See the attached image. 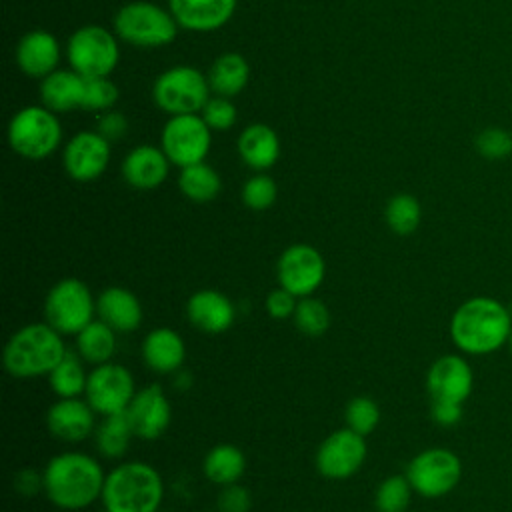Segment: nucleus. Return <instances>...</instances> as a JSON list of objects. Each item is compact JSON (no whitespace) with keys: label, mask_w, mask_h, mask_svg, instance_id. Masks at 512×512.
Here are the masks:
<instances>
[{"label":"nucleus","mask_w":512,"mask_h":512,"mask_svg":"<svg viewBox=\"0 0 512 512\" xmlns=\"http://www.w3.org/2000/svg\"><path fill=\"white\" fill-rule=\"evenodd\" d=\"M448 332L462 354L486 356L508 344L512 316L500 300L472 296L452 312Z\"/></svg>","instance_id":"f257e3e1"},{"label":"nucleus","mask_w":512,"mask_h":512,"mask_svg":"<svg viewBox=\"0 0 512 512\" xmlns=\"http://www.w3.org/2000/svg\"><path fill=\"white\" fill-rule=\"evenodd\" d=\"M44 494L60 510L92 506L104 488L106 474L100 462L84 452H60L42 470Z\"/></svg>","instance_id":"f03ea898"},{"label":"nucleus","mask_w":512,"mask_h":512,"mask_svg":"<svg viewBox=\"0 0 512 512\" xmlns=\"http://www.w3.org/2000/svg\"><path fill=\"white\" fill-rule=\"evenodd\" d=\"M62 334L44 322H30L18 328L6 342L2 364L14 378H38L52 372L64 358Z\"/></svg>","instance_id":"7ed1b4c3"},{"label":"nucleus","mask_w":512,"mask_h":512,"mask_svg":"<svg viewBox=\"0 0 512 512\" xmlns=\"http://www.w3.org/2000/svg\"><path fill=\"white\" fill-rule=\"evenodd\" d=\"M100 500L106 512H158L164 480L152 464L122 462L106 474Z\"/></svg>","instance_id":"20e7f679"},{"label":"nucleus","mask_w":512,"mask_h":512,"mask_svg":"<svg viewBox=\"0 0 512 512\" xmlns=\"http://www.w3.org/2000/svg\"><path fill=\"white\" fill-rule=\"evenodd\" d=\"M114 34L136 48H162L176 40L178 22L168 8L148 0H132L120 6L112 20Z\"/></svg>","instance_id":"39448f33"},{"label":"nucleus","mask_w":512,"mask_h":512,"mask_svg":"<svg viewBox=\"0 0 512 512\" xmlns=\"http://www.w3.org/2000/svg\"><path fill=\"white\" fill-rule=\"evenodd\" d=\"M8 144L26 160H44L62 144L58 114L42 104L20 108L8 122Z\"/></svg>","instance_id":"423d86ee"},{"label":"nucleus","mask_w":512,"mask_h":512,"mask_svg":"<svg viewBox=\"0 0 512 512\" xmlns=\"http://www.w3.org/2000/svg\"><path fill=\"white\" fill-rule=\"evenodd\" d=\"M210 92L208 76L186 64L160 72L152 84V100L168 116L200 114Z\"/></svg>","instance_id":"0eeeda50"},{"label":"nucleus","mask_w":512,"mask_h":512,"mask_svg":"<svg viewBox=\"0 0 512 512\" xmlns=\"http://www.w3.org/2000/svg\"><path fill=\"white\" fill-rule=\"evenodd\" d=\"M66 60L84 78L110 76L120 60L118 36L98 24L80 26L66 42Z\"/></svg>","instance_id":"6e6552de"},{"label":"nucleus","mask_w":512,"mask_h":512,"mask_svg":"<svg viewBox=\"0 0 512 512\" xmlns=\"http://www.w3.org/2000/svg\"><path fill=\"white\" fill-rule=\"evenodd\" d=\"M96 300L80 278H62L46 292L44 320L62 336H76L94 320Z\"/></svg>","instance_id":"1a4fd4ad"},{"label":"nucleus","mask_w":512,"mask_h":512,"mask_svg":"<svg viewBox=\"0 0 512 512\" xmlns=\"http://www.w3.org/2000/svg\"><path fill=\"white\" fill-rule=\"evenodd\" d=\"M406 478L418 496L442 498L460 484L462 462L448 448H426L408 462Z\"/></svg>","instance_id":"9d476101"},{"label":"nucleus","mask_w":512,"mask_h":512,"mask_svg":"<svg viewBox=\"0 0 512 512\" xmlns=\"http://www.w3.org/2000/svg\"><path fill=\"white\" fill-rule=\"evenodd\" d=\"M212 130L200 114L170 116L160 132V148L168 156L170 164L186 168L204 158L210 152Z\"/></svg>","instance_id":"9b49d317"},{"label":"nucleus","mask_w":512,"mask_h":512,"mask_svg":"<svg viewBox=\"0 0 512 512\" xmlns=\"http://www.w3.org/2000/svg\"><path fill=\"white\" fill-rule=\"evenodd\" d=\"M136 394L132 372L116 362H104L94 366L88 374L84 396L88 404L100 416L126 412Z\"/></svg>","instance_id":"f8f14e48"},{"label":"nucleus","mask_w":512,"mask_h":512,"mask_svg":"<svg viewBox=\"0 0 512 512\" xmlns=\"http://www.w3.org/2000/svg\"><path fill=\"white\" fill-rule=\"evenodd\" d=\"M326 262L318 248L298 242L282 250L276 262L278 284L296 298L312 296L324 282Z\"/></svg>","instance_id":"ddd939ff"},{"label":"nucleus","mask_w":512,"mask_h":512,"mask_svg":"<svg viewBox=\"0 0 512 512\" xmlns=\"http://www.w3.org/2000/svg\"><path fill=\"white\" fill-rule=\"evenodd\" d=\"M364 438L366 436L350 430L348 426L328 434L314 456L320 476L328 480H346L354 476L368 456V444Z\"/></svg>","instance_id":"4468645a"},{"label":"nucleus","mask_w":512,"mask_h":512,"mask_svg":"<svg viewBox=\"0 0 512 512\" xmlns=\"http://www.w3.org/2000/svg\"><path fill=\"white\" fill-rule=\"evenodd\" d=\"M110 152V142L102 134L96 130H82L64 144V172L74 182H92L106 172Z\"/></svg>","instance_id":"2eb2a0df"},{"label":"nucleus","mask_w":512,"mask_h":512,"mask_svg":"<svg viewBox=\"0 0 512 512\" xmlns=\"http://www.w3.org/2000/svg\"><path fill=\"white\" fill-rule=\"evenodd\" d=\"M474 388V370L462 354L436 358L426 372V390L432 400L464 404Z\"/></svg>","instance_id":"dca6fc26"},{"label":"nucleus","mask_w":512,"mask_h":512,"mask_svg":"<svg viewBox=\"0 0 512 512\" xmlns=\"http://www.w3.org/2000/svg\"><path fill=\"white\" fill-rule=\"evenodd\" d=\"M126 416L136 438L156 440L172 422V406L160 384H148L136 390L130 406L126 408Z\"/></svg>","instance_id":"f3484780"},{"label":"nucleus","mask_w":512,"mask_h":512,"mask_svg":"<svg viewBox=\"0 0 512 512\" xmlns=\"http://www.w3.org/2000/svg\"><path fill=\"white\" fill-rule=\"evenodd\" d=\"M48 432L62 442H82L96 430V412L84 398H58L46 412Z\"/></svg>","instance_id":"a211bd4d"},{"label":"nucleus","mask_w":512,"mask_h":512,"mask_svg":"<svg viewBox=\"0 0 512 512\" xmlns=\"http://www.w3.org/2000/svg\"><path fill=\"white\" fill-rule=\"evenodd\" d=\"M16 66L28 78L42 80L58 70L62 50L58 38L48 30H30L16 44Z\"/></svg>","instance_id":"6ab92c4d"},{"label":"nucleus","mask_w":512,"mask_h":512,"mask_svg":"<svg viewBox=\"0 0 512 512\" xmlns=\"http://www.w3.org/2000/svg\"><path fill=\"white\" fill-rule=\"evenodd\" d=\"M186 318L204 334H222L232 328L236 308L224 292L202 288L186 300Z\"/></svg>","instance_id":"aec40b11"},{"label":"nucleus","mask_w":512,"mask_h":512,"mask_svg":"<svg viewBox=\"0 0 512 512\" xmlns=\"http://www.w3.org/2000/svg\"><path fill=\"white\" fill-rule=\"evenodd\" d=\"M122 178L136 190H154L168 178L170 160L160 146H134L120 164Z\"/></svg>","instance_id":"412c9836"},{"label":"nucleus","mask_w":512,"mask_h":512,"mask_svg":"<svg viewBox=\"0 0 512 512\" xmlns=\"http://www.w3.org/2000/svg\"><path fill=\"white\" fill-rule=\"evenodd\" d=\"M168 10L180 28L212 32L232 18L236 0H168Z\"/></svg>","instance_id":"4be33fe9"},{"label":"nucleus","mask_w":512,"mask_h":512,"mask_svg":"<svg viewBox=\"0 0 512 512\" xmlns=\"http://www.w3.org/2000/svg\"><path fill=\"white\" fill-rule=\"evenodd\" d=\"M96 314L116 332H134L144 318L138 296L124 286L104 288L96 298Z\"/></svg>","instance_id":"5701e85b"},{"label":"nucleus","mask_w":512,"mask_h":512,"mask_svg":"<svg viewBox=\"0 0 512 512\" xmlns=\"http://www.w3.org/2000/svg\"><path fill=\"white\" fill-rule=\"evenodd\" d=\"M142 360L152 372L176 374L186 360V344L176 330L154 328L142 340Z\"/></svg>","instance_id":"b1692460"},{"label":"nucleus","mask_w":512,"mask_h":512,"mask_svg":"<svg viewBox=\"0 0 512 512\" xmlns=\"http://www.w3.org/2000/svg\"><path fill=\"white\" fill-rule=\"evenodd\" d=\"M236 148L242 162L256 172L272 168L280 158V138L272 126L262 122L248 124L240 132Z\"/></svg>","instance_id":"393cba45"},{"label":"nucleus","mask_w":512,"mask_h":512,"mask_svg":"<svg viewBox=\"0 0 512 512\" xmlns=\"http://www.w3.org/2000/svg\"><path fill=\"white\" fill-rule=\"evenodd\" d=\"M84 76L76 70H54L40 80V104L56 114L82 108L84 100Z\"/></svg>","instance_id":"a878e982"},{"label":"nucleus","mask_w":512,"mask_h":512,"mask_svg":"<svg viewBox=\"0 0 512 512\" xmlns=\"http://www.w3.org/2000/svg\"><path fill=\"white\" fill-rule=\"evenodd\" d=\"M206 76H208L210 90L216 96L232 98L246 88L250 80V66L242 54L224 52L212 62Z\"/></svg>","instance_id":"bb28decb"},{"label":"nucleus","mask_w":512,"mask_h":512,"mask_svg":"<svg viewBox=\"0 0 512 512\" xmlns=\"http://www.w3.org/2000/svg\"><path fill=\"white\" fill-rule=\"evenodd\" d=\"M246 470V456L244 452L234 444H216L212 446L204 460H202V472L204 476L218 486L234 484L242 478Z\"/></svg>","instance_id":"cd10ccee"},{"label":"nucleus","mask_w":512,"mask_h":512,"mask_svg":"<svg viewBox=\"0 0 512 512\" xmlns=\"http://www.w3.org/2000/svg\"><path fill=\"white\" fill-rule=\"evenodd\" d=\"M76 352L88 364H104L116 352V330L100 318L92 320L76 334Z\"/></svg>","instance_id":"c85d7f7f"},{"label":"nucleus","mask_w":512,"mask_h":512,"mask_svg":"<svg viewBox=\"0 0 512 512\" xmlns=\"http://www.w3.org/2000/svg\"><path fill=\"white\" fill-rule=\"evenodd\" d=\"M132 438H134V432L126 412L102 416V422L94 430L96 450L100 452V456L108 460L122 458L128 452Z\"/></svg>","instance_id":"c756f323"},{"label":"nucleus","mask_w":512,"mask_h":512,"mask_svg":"<svg viewBox=\"0 0 512 512\" xmlns=\"http://www.w3.org/2000/svg\"><path fill=\"white\" fill-rule=\"evenodd\" d=\"M178 188L182 196L196 204H204L214 200L222 190L220 174L208 166L206 162H198L186 168H180L178 174Z\"/></svg>","instance_id":"7c9ffc66"},{"label":"nucleus","mask_w":512,"mask_h":512,"mask_svg":"<svg viewBox=\"0 0 512 512\" xmlns=\"http://www.w3.org/2000/svg\"><path fill=\"white\" fill-rule=\"evenodd\" d=\"M86 380L88 374L84 372L80 354L70 350L48 374L50 388L58 398H78L86 390Z\"/></svg>","instance_id":"2f4dec72"},{"label":"nucleus","mask_w":512,"mask_h":512,"mask_svg":"<svg viewBox=\"0 0 512 512\" xmlns=\"http://www.w3.org/2000/svg\"><path fill=\"white\" fill-rule=\"evenodd\" d=\"M384 220L394 234L410 236L422 222V206L416 196L408 192H398L386 202Z\"/></svg>","instance_id":"473e14b6"},{"label":"nucleus","mask_w":512,"mask_h":512,"mask_svg":"<svg viewBox=\"0 0 512 512\" xmlns=\"http://www.w3.org/2000/svg\"><path fill=\"white\" fill-rule=\"evenodd\" d=\"M412 486L404 476L394 474L384 478L374 494V508L376 512H406L412 500Z\"/></svg>","instance_id":"72a5a7b5"},{"label":"nucleus","mask_w":512,"mask_h":512,"mask_svg":"<svg viewBox=\"0 0 512 512\" xmlns=\"http://www.w3.org/2000/svg\"><path fill=\"white\" fill-rule=\"evenodd\" d=\"M292 320L298 332L306 336H322L330 328V310L322 300L314 296H304L298 298Z\"/></svg>","instance_id":"f704fd0d"},{"label":"nucleus","mask_w":512,"mask_h":512,"mask_svg":"<svg viewBox=\"0 0 512 512\" xmlns=\"http://www.w3.org/2000/svg\"><path fill=\"white\" fill-rule=\"evenodd\" d=\"M380 406L368 396H354L344 408V422L350 430L368 436L380 424Z\"/></svg>","instance_id":"c9c22d12"},{"label":"nucleus","mask_w":512,"mask_h":512,"mask_svg":"<svg viewBox=\"0 0 512 512\" xmlns=\"http://www.w3.org/2000/svg\"><path fill=\"white\" fill-rule=\"evenodd\" d=\"M240 196H242V202L246 208H250L254 212H262V210H268L276 202L278 186L272 176H268L264 172H256L254 176H250L244 182Z\"/></svg>","instance_id":"e433bc0d"},{"label":"nucleus","mask_w":512,"mask_h":512,"mask_svg":"<svg viewBox=\"0 0 512 512\" xmlns=\"http://www.w3.org/2000/svg\"><path fill=\"white\" fill-rule=\"evenodd\" d=\"M118 86L110 80V76L100 78H86L84 80V100L82 110L106 112L118 102Z\"/></svg>","instance_id":"4c0bfd02"},{"label":"nucleus","mask_w":512,"mask_h":512,"mask_svg":"<svg viewBox=\"0 0 512 512\" xmlns=\"http://www.w3.org/2000/svg\"><path fill=\"white\" fill-rule=\"evenodd\" d=\"M474 148L486 160H502L512 154V134L498 126L482 128L474 138Z\"/></svg>","instance_id":"58836bf2"},{"label":"nucleus","mask_w":512,"mask_h":512,"mask_svg":"<svg viewBox=\"0 0 512 512\" xmlns=\"http://www.w3.org/2000/svg\"><path fill=\"white\" fill-rule=\"evenodd\" d=\"M200 116L212 132L230 130L238 120V112H236V106L232 104V100L226 96H216V94L208 98V102L200 110Z\"/></svg>","instance_id":"ea45409f"},{"label":"nucleus","mask_w":512,"mask_h":512,"mask_svg":"<svg viewBox=\"0 0 512 512\" xmlns=\"http://www.w3.org/2000/svg\"><path fill=\"white\" fill-rule=\"evenodd\" d=\"M218 512H250L252 508V494L248 488L240 486L238 482L222 486L216 498Z\"/></svg>","instance_id":"a19ab883"},{"label":"nucleus","mask_w":512,"mask_h":512,"mask_svg":"<svg viewBox=\"0 0 512 512\" xmlns=\"http://www.w3.org/2000/svg\"><path fill=\"white\" fill-rule=\"evenodd\" d=\"M296 304H298V298L294 294H290L288 290H284L282 286H278L276 290H270L266 294V300H264L266 314L274 320L292 318L294 310H296Z\"/></svg>","instance_id":"79ce46f5"},{"label":"nucleus","mask_w":512,"mask_h":512,"mask_svg":"<svg viewBox=\"0 0 512 512\" xmlns=\"http://www.w3.org/2000/svg\"><path fill=\"white\" fill-rule=\"evenodd\" d=\"M96 132L102 134L110 144L120 140L122 136H126L128 132V120L122 112L118 110H106L98 116V124H96Z\"/></svg>","instance_id":"37998d69"},{"label":"nucleus","mask_w":512,"mask_h":512,"mask_svg":"<svg viewBox=\"0 0 512 512\" xmlns=\"http://www.w3.org/2000/svg\"><path fill=\"white\" fill-rule=\"evenodd\" d=\"M464 404L458 402H448V400H432L430 404V416L432 420L442 426V428H452L456 424H460L462 416H464Z\"/></svg>","instance_id":"c03bdc74"},{"label":"nucleus","mask_w":512,"mask_h":512,"mask_svg":"<svg viewBox=\"0 0 512 512\" xmlns=\"http://www.w3.org/2000/svg\"><path fill=\"white\" fill-rule=\"evenodd\" d=\"M14 486L18 492L30 496V494H36L38 490H44V478H42V472L34 470V468H24L16 474L14 478Z\"/></svg>","instance_id":"a18cd8bd"},{"label":"nucleus","mask_w":512,"mask_h":512,"mask_svg":"<svg viewBox=\"0 0 512 512\" xmlns=\"http://www.w3.org/2000/svg\"><path fill=\"white\" fill-rule=\"evenodd\" d=\"M192 382V376L188 374V372H176V378H174V386H178V388H188V384Z\"/></svg>","instance_id":"49530a36"},{"label":"nucleus","mask_w":512,"mask_h":512,"mask_svg":"<svg viewBox=\"0 0 512 512\" xmlns=\"http://www.w3.org/2000/svg\"><path fill=\"white\" fill-rule=\"evenodd\" d=\"M508 348H510V352H512V332H510V338H508Z\"/></svg>","instance_id":"de8ad7c7"}]
</instances>
